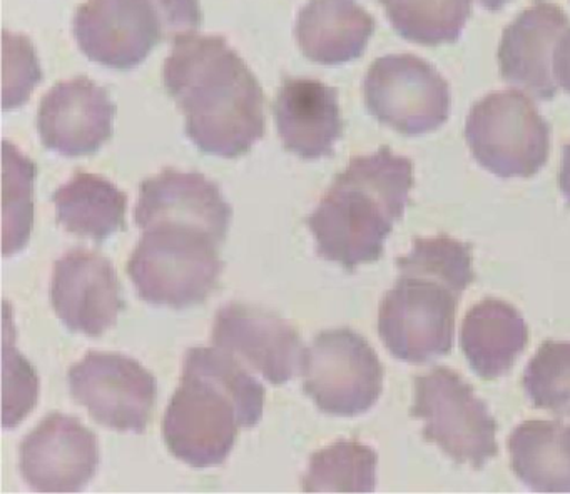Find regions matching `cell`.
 I'll use <instances>...</instances> for the list:
<instances>
[{"instance_id": "6da1fadb", "label": "cell", "mask_w": 570, "mask_h": 494, "mask_svg": "<svg viewBox=\"0 0 570 494\" xmlns=\"http://www.w3.org/2000/svg\"><path fill=\"white\" fill-rule=\"evenodd\" d=\"M165 87L203 152L236 159L265 136L262 86L225 37H178L165 62Z\"/></svg>"}, {"instance_id": "7a4b0ae2", "label": "cell", "mask_w": 570, "mask_h": 494, "mask_svg": "<svg viewBox=\"0 0 570 494\" xmlns=\"http://www.w3.org/2000/svg\"><path fill=\"white\" fill-rule=\"evenodd\" d=\"M265 387L219 347H191L166 407L163 436L178 460L208 470L228 460L239 429L262 421Z\"/></svg>"}, {"instance_id": "3957f363", "label": "cell", "mask_w": 570, "mask_h": 494, "mask_svg": "<svg viewBox=\"0 0 570 494\" xmlns=\"http://www.w3.org/2000/svg\"><path fill=\"white\" fill-rule=\"evenodd\" d=\"M413 184L412 160L389 146L353 157L306 219L320 257L348 270L379 260Z\"/></svg>"}, {"instance_id": "277c9868", "label": "cell", "mask_w": 570, "mask_h": 494, "mask_svg": "<svg viewBox=\"0 0 570 494\" xmlns=\"http://www.w3.org/2000/svg\"><path fill=\"white\" fill-rule=\"evenodd\" d=\"M202 22L199 0H88L76 10L72 32L89 60L128 70L163 40L195 33Z\"/></svg>"}, {"instance_id": "5b68a950", "label": "cell", "mask_w": 570, "mask_h": 494, "mask_svg": "<svg viewBox=\"0 0 570 494\" xmlns=\"http://www.w3.org/2000/svg\"><path fill=\"white\" fill-rule=\"evenodd\" d=\"M142 230L126 267L139 297L175 309L205 303L225 269L222 244L191 227L159 224Z\"/></svg>"}, {"instance_id": "8992f818", "label": "cell", "mask_w": 570, "mask_h": 494, "mask_svg": "<svg viewBox=\"0 0 570 494\" xmlns=\"http://www.w3.org/2000/svg\"><path fill=\"white\" fill-rule=\"evenodd\" d=\"M465 140L473 159L497 177L535 176L550 154V126L520 90H495L470 109Z\"/></svg>"}, {"instance_id": "52a82bcc", "label": "cell", "mask_w": 570, "mask_h": 494, "mask_svg": "<svg viewBox=\"0 0 570 494\" xmlns=\"http://www.w3.org/2000/svg\"><path fill=\"white\" fill-rule=\"evenodd\" d=\"M410 414L423 421V439L435 443L456 464L482 470L499 454L497 421L472 384L450 367L415 377Z\"/></svg>"}, {"instance_id": "ba28073f", "label": "cell", "mask_w": 570, "mask_h": 494, "mask_svg": "<svg viewBox=\"0 0 570 494\" xmlns=\"http://www.w3.org/2000/svg\"><path fill=\"white\" fill-rule=\"evenodd\" d=\"M303 391L322 413L353 417L365 414L382 396V360L368 340L350 329L322 330L305 350Z\"/></svg>"}, {"instance_id": "9c48e42d", "label": "cell", "mask_w": 570, "mask_h": 494, "mask_svg": "<svg viewBox=\"0 0 570 494\" xmlns=\"http://www.w3.org/2000/svg\"><path fill=\"white\" fill-rule=\"evenodd\" d=\"M460 297L445 284L402 276L379 309V334L396 359L422 364L452 353Z\"/></svg>"}, {"instance_id": "30bf717a", "label": "cell", "mask_w": 570, "mask_h": 494, "mask_svg": "<svg viewBox=\"0 0 570 494\" xmlns=\"http://www.w3.org/2000/svg\"><path fill=\"white\" fill-rule=\"evenodd\" d=\"M368 112L403 136H423L449 120L450 86L432 63L412 53L380 57L363 80Z\"/></svg>"}, {"instance_id": "8fae6325", "label": "cell", "mask_w": 570, "mask_h": 494, "mask_svg": "<svg viewBox=\"0 0 570 494\" xmlns=\"http://www.w3.org/2000/svg\"><path fill=\"white\" fill-rule=\"evenodd\" d=\"M69 389L96 423L118 433L142 434L151 419L158 381L132 357L89 350L69 369Z\"/></svg>"}, {"instance_id": "7c38bea8", "label": "cell", "mask_w": 570, "mask_h": 494, "mask_svg": "<svg viewBox=\"0 0 570 494\" xmlns=\"http://www.w3.org/2000/svg\"><path fill=\"white\" fill-rule=\"evenodd\" d=\"M99 466L98 437L78 417L51 413L19 449L26 483L41 493H78Z\"/></svg>"}, {"instance_id": "4fadbf2b", "label": "cell", "mask_w": 570, "mask_h": 494, "mask_svg": "<svg viewBox=\"0 0 570 494\" xmlns=\"http://www.w3.org/2000/svg\"><path fill=\"white\" fill-rule=\"evenodd\" d=\"M213 344L258 370L268 383L285 384L305 359V346L295 326L272 310L232 303L216 314Z\"/></svg>"}, {"instance_id": "5bb4252c", "label": "cell", "mask_w": 570, "mask_h": 494, "mask_svg": "<svg viewBox=\"0 0 570 494\" xmlns=\"http://www.w3.org/2000/svg\"><path fill=\"white\" fill-rule=\"evenodd\" d=\"M51 303L66 327L99 337L118 323L125 307L111 260L88 249H72L56 260Z\"/></svg>"}, {"instance_id": "9a60e30c", "label": "cell", "mask_w": 570, "mask_h": 494, "mask_svg": "<svg viewBox=\"0 0 570 494\" xmlns=\"http://www.w3.org/2000/svg\"><path fill=\"white\" fill-rule=\"evenodd\" d=\"M116 110L108 90L89 77L62 80L39 103V137L61 156H91L111 139Z\"/></svg>"}, {"instance_id": "2e32d148", "label": "cell", "mask_w": 570, "mask_h": 494, "mask_svg": "<svg viewBox=\"0 0 570 494\" xmlns=\"http://www.w3.org/2000/svg\"><path fill=\"white\" fill-rule=\"evenodd\" d=\"M232 217V206L218 184L196 170L168 167L139 187L135 219L141 229L159 224L191 227L223 244Z\"/></svg>"}, {"instance_id": "e0dca14e", "label": "cell", "mask_w": 570, "mask_h": 494, "mask_svg": "<svg viewBox=\"0 0 570 494\" xmlns=\"http://www.w3.org/2000/svg\"><path fill=\"white\" fill-rule=\"evenodd\" d=\"M569 29L566 12L556 3L537 0L503 30L499 46L500 76L539 100L557 93L553 53Z\"/></svg>"}, {"instance_id": "ac0fdd59", "label": "cell", "mask_w": 570, "mask_h": 494, "mask_svg": "<svg viewBox=\"0 0 570 494\" xmlns=\"http://www.w3.org/2000/svg\"><path fill=\"white\" fill-rule=\"evenodd\" d=\"M273 112L283 146L306 160L333 156L345 129L338 92L315 79H285Z\"/></svg>"}, {"instance_id": "d6986e66", "label": "cell", "mask_w": 570, "mask_h": 494, "mask_svg": "<svg viewBox=\"0 0 570 494\" xmlns=\"http://www.w3.org/2000/svg\"><path fill=\"white\" fill-rule=\"evenodd\" d=\"M373 32L375 20L355 0H309L296 20L299 49L322 66L358 59Z\"/></svg>"}, {"instance_id": "ffe728a7", "label": "cell", "mask_w": 570, "mask_h": 494, "mask_svg": "<svg viewBox=\"0 0 570 494\" xmlns=\"http://www.w3.org/2000/svg\"><path fill=\"white\" fill-rule=\"evenodd\" d=\"M529 343L522 314L502 299L487 297L465 314L460 346L472 370L482 379L510 373Z\"/></svg>"}, {"instance_id": "44dd1931", "label": "cell", "mask_w": 570, "mask_h": 494, "mask_svg": "<svg viewBox=\"0 0 570 494\" xmlns=\"http://www.w3.org/2000/svg\"><path fill=\"white\" fill-rule=\"evenodd\" d=\"M513 473L539 493H570V423L523 421L507 441Z\"/></svg>"}, {"instance_id": "7402d4cb", "label": "cell", "mask_w": 570, "mask_h": 494, "mask_svg": "<svg viewBox=\"0 0 570 494\" xmlns=\"http://www.w3.org/2000/svg\"><path fill=\"white\" fill-rule=\"evenodd\" d=\"M52 200L58 223L76 236L102 243L126 227L128 196L98 174L79 170L56 190Z\"/></svg>"}, {"instance_id": "603a6c76", "label": "cell", "mask_w": 570, "mask_h": 494, "mask_svg": "<svg viewBox=\"0 0 570 494\" xmlns=\"http://www.w3.org/2000/svg\"><path fill=\"white\" fill-rule=\"evenodd\" d=\"M379 454L358 441L340 439L309 457L303 476L306 493H372Z\"/></svg>"}, {"instance_id": "cb8c5ba5", "label": "cell", "mask_w": 570, "mask_h": 494, "mask_svg": "<svg viewBox=\"0 0 570 494\" xmlns=\"http://www.w3.org/2000/svg\"><path fill=\"white\" fill-rule=\"evenodd\" d=\"M393 29L410 42H456L472 13V0H380Z\"/></svg>"}, {"instance_id": "d4e9b609", "label": "cell", "mask_w": 570, "mask_h": 494, "mask_svg": "<svg viewBox=\"0 0 570 494\" xmlns=\"http://www.w3.org/2000/svg\"><path fill=\"white\" fill-rule=\"evenodd\" d=\"M36 164L18 147L4 140V176H2V239L4 256L24 249L35 226Z\"/></svg>"}, {"instance_id": "484cf974", "label": "cell", "mask_w": 570, "mask_h": 494, "mask_svg": "<svg viewBox=\"0 0 570 494\" xmlns=\"http://www.w3.org/2000/svg\"><path fill=\"white\" fill-rule=\"evenodd\" d=\"M473 246L440 234L429 239L413 240L412 250L396 259L402 276H420L445 284L456 296L475 280L472 260Z\"/></svg>"}, {"instance_id": "4316f807", "label": "cell", "mask_w": 570, "mask_h": 494, "mask_svg": "<svg viewBox=\"0 0 570 494\" xmlns=\"http://www.w3.org/2000/svg\"><path fill=\"white\" fill-rule=\"evenodd\" d=\"M523 389L537 409L563 413L570 406V343L546 340L523 373Z\"/></svg>"}, {"instance_id": "83f0119b", "label": "cell", "mask_w": 570, "mask_h": 494, "mask_svg": "<svg viewBox=\"0 0 570 494\" xmlns=\"http://www.w3.org/2000/svg\"><path fill=\"white\" fill-rule=\"evenodd\" d=\"M41 80L42 70L31 40L4 30V109L24 106Z\"/></svg>"}, {"instance_id": "f1b7e54d", "label": "cell", "mask_w": 570, "mask_h": 494, "mask_svg": "<svg viewBox=\"0 0 570 494\" xmlns=\"http://www.w3.org/2000/svg\"><path fill=\"white\" fill-rule=\"evenodd\" d=\"M12 336L6 323L4 336V427L18 426L38 399V376L31 364L11 346Z\"/></svg>"}, {"instance_id": "f546056e", "label": "cell", "mask_w": 570, "mask_h": 494, "mask_svg": "<svg viewBox=\"0 0 570 494\" xmlns=\"http://www.w3.org/2000/svg\"><path fill=\"white\" fill-rule=\"evenodd\" d=\"M553 76L557 83L570 93V29L563 32L553 53Z\"/></svg>"}, {"instance_id": "4dcf8cb0", "label": "cell", "mask_w": 570, "mask_h": 494, "mask_svg": "<svg viewBox=\"0 0 570 494\" xmlns=\"http://www.w3.org/2000/svg\"><path fill=\"white\" fill-rule=\"evenodd\" d=\"M559 187L562 196L566 197L570 206V144H567L562 150V164H560Z\"/></svg>"}, {"instance_id": "1f68e13d", "label": "cell", "mask_w": 570, "mask_h": 494, "mask_svg": "<svg viewBox=\"0 0 570 494\" xmlns=\"http://www.w3.org/2000/svg\"><path fill=\"white\" fill-rule=\"evenodd\" d=\"M480 6L485 10H490V12H497V10L503 9L507 3L512 2V0H476Z\"/></svg>"}, {"instance_id": "d6a6232c", "label": "cell", "mask_w": 570, "mask_h": 494, "mask_svg": "<svg viewBox=\"0 0 570 494\" xmlns=\"http://www.w3.org/2000/svg\"><path fill=\"white\" fill-rule=\"evenodd\" d=\"M569 419H570V411H569Z\"/></svg>"}]
</instances>
